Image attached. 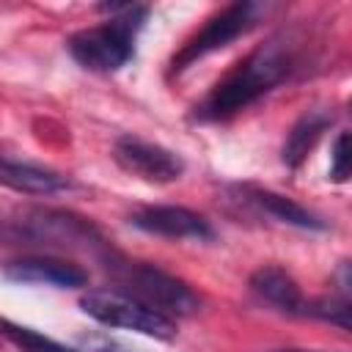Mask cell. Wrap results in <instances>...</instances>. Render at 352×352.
<instances>
[{
    "instance_id": "12",
    "label": "cell",
    "mask_w": 352,
    "mask_h": 352,
    "mask_svg": "<svg viewBox=\"0 0 352 352\" xmlns=\"http://www.w3.org/2000/svg\"><path fill=\"white\" fill-rule=\"evenodd\" d=\"M0 187H8L14 192H25V195H55V192L72 190L74 184L69 176H60L50 168L8 160L0 154Z\"/></svg>"
},
{
    "instance_id": "16",
    "label": "cell",
    "mask_w": 352,
    "mask_h": 352,
    "mask_svg": "<svg viewBox=\"0 0 352 352\" xmlns=\"http://www.w3.org/2000/svg\"><path fill=\"white\" fill-rule=\"evenodd\" d=\"M330 179L344 184L349 179V132H338L330 151Z\"/></svg>"
},
{
    "instance_id": "9",
    "label": "cell",
    "mask_w": 352,
    "mask_h": 352,
    "mask_svg": "<svg viewBox=\"0 0 352 352\" xmlns=\"http://www.w3.org/2000/svg\"><path fill=\"white\" fill-rule=\"evenodd\" d=\"M3 278L22 286H52V289H82L88 272L66 258L55 256H22L3 264Z\"/></svg>"
},
{
    "instance_id": "13",
    "label": "cell",
    "mask_w": 352,
    "mask_h": 352,
    "mask_svg": "<svg viewBox=\"0 0 352 352\" xmlns=\"http://www.w3.org/2000/svg\"><path fill=\"white\" fill-rule=\"evenodd\" d=\"M333 121H336V116L322 110V107H314V110L302 113L286 135V143H283V151H280L283 165L286 168H300L305 162V157L314 151V146L319 143V138L333 126Z\"/></svg>"
},
{
    "instance_id": "14",
    "label": "cell",
    "mask_w": 352,
    "mask_h": 352,
    "mask_svg": "<svg viewBox=\"0 0 352 352\" xmlns=\"http://www.w3.org/2000/svg\"><path fill=\"white\" fill-rule=\"evenodd\" d=\"M0 336L14 344L19 352H82V349H74V346H66V344H58L41 333H36L33 327H25V324H16L6 316H0Z\"/></svg>"
},
{
    "instance_id": "6",
    "label": "cell",
    "mask_w": 352,
    "mask_h": 352,
    "mask_svg": "<svg viewBox=\"0 0 352 352\" xmlns=\"http://www.w3.org/2000/svg\"><path fill=\"white\" fill-rule=\"evenodd\" d=\"M80 308L82 314H88L91 319L107 324V327H118V330H132L140 336H151L160 341H170L176 336V322L157 314L154 308L138 302L135 297L118 292V289H91L80 297Z\"/></svg>"
},
{
    "instance_id": "11",
    "label": "cell",
    "mask_w": 352,
    "mask_h": 352,
    "mask_svg": "<svg viewBox=\"0 0 352 352\" xmlns=\"http://www.w3.org/2000/svg\"><path fill=\"white\" fill-rule=\"evenodd\" d=\"M248 286L261 302H267L270 308H275L280 314H289V316H305L308 314V300L302 297L297 280L278 264L258 267L250 275Z\"/></svg>"
},
{
    "instance_id": "8",
    "label": "cell",
    "mask_w": 352,
    "mask_h": 352,
    "mask_svg": "<svg viewBox=\"0 0 352 352\" xmlns=\"http://www.w3.org/2000/svg\"><path fill=\"white\" fill-rule=\"evenodd\" d=\"M129 223L151 236L162 239H195V242H212L214 228L212 223L184 206H140L129 214Z\"/></svg>"
},
{
    "instance_id": "7",
    "label": "cell",
    "mask_w": 352,
    "mask_h": 352,
    "mask_svg": "<svg viewBox=\"0 0 352 352\" xmlns=\"http://www.w3.org/2000/svg\"><path fill=\"white\" fill-rule=\"evenodd\" d=\"M113 160L121 170L148 184H170V182H179L184 173V160L176 151L160 143L140 140L135 135H121L116 140Z\"/></svg>"
},
{
    "instance_id": "1",
    "label": "cell",
    "mask_w": 352,
    "mask_h": 352,
    "mask_svg": "<svg viewBox=\"0 0 352 352\" xmlns=\"http://www.w3.org/2000/svg\"><path fill=\"white\" fill-rule=\"evenodd\" d=\"M300 69V52L297 41L286 33H278L258 44L248 58H242L223 80L212 85L206 99L195 107L198 121H226L242 110H248L253 102H258L264 94L278 88L280 82L292 80V74Z\"/></svg>"
},
{
    "instance_id": "10",
    "label": "cell",
    "mask_w": 352,
    "mask_h": 352,
    "mask_svg": "<svg viewBox=\"0 0 352 352\" xmlns=\"http://www.w3.org/2000/svg\"><path fill=\"white\" fill-rule=\"evenodd\" d=\"M231 190L239 195L236 201H242L245 206L256 209L258 214H267L275 223L294 226V228H302V231H324L327 228V223L319 214H314L311 209L300 206L297 201H292L286 195H278V192L261 190V187H250V184H236Z\"/></svg>"
},
{
    "instance_id": "4",
    "label": "cell",
    "mask_w": 352,
    "mask_h": 352,
    "mask_svg": "<svg viewBox=\"0 0 352 352\" xmlns=\"http://www.w3.org/2000/svg\"><path fill=\"white\" fill-rule=\"evenodd\" d=\"M0 242L8 245H44L63 250H82L99 258L113 245L85 217L63 209H25L11 217H0Z\"/></svg>"
},
{
    "instance_id": "5",
    "label": "cell",
    "mask_w": 352,
    "mask_h": 352,
    "mask_svg": "<svg viewBox=\"0 0 352 352\" xmlns=\"http://www.w3.org/2000/svg\"><path fill=\"white\" fill-rule=\"evenodd\" d=\"M270 11V6L264 3H253V0H236V3H228L226 8H220L214 16L206 19V25L190 38L182 44V50L170 58L168 63V74H182L184 69H190L195 60L228 47L231 41H236L239 36H245L248 30H253L261 16Z\"/></svg>"
},
{
    "instance_id": "17",
    "label": "cell",
    "mask_w": 352,
    "mask_h": 352,
    "mask_svg": "<svg viewBox=\"0 0 352 352\" xmlns=\"http://www.w3.org/2000/svg\"><path fill=\"white\" fill-rule=\"evenodd\" d=\"M275 352H316V349H275Z\"/></svg>"
},
{
    "instance_id": "15",
    "label": "cell",
    "mask_w": 352,
    "mask_h": 352,
    "mask_svg": "<svg viewBox=\"0 0 352 352\" xmlns=\"http://www.w3.org/2000/svg\"><path fill=\"white\" fill-rule=\"evenodd\" d=\"M349 297H322V300H308V314L314 319L330 322L341 330H349Z\"/></svg>"
},
{
    "instance_id": "2",
    "label": "cell",
    "mask_w": 352,
    "mask_h": 352,
    "mask_svg": "<svg viewBox=\"0 0 352 352\" xmlns=\"http://www.w3.org/2000/svg\"><path fill=\"white\" fill-rule=\"evenodd\" d=\"M96 261L102 264V270L116 283L113 289L135 297L138 302L154 308L157 314H162L173 322L182 319V316H192L201 308V297L182 278L160 270L157 264L126 258L113 248L104 250Z\"/></svg>"
},
{
    "instance_id": "3",
    "label": "cell",
    "mask_w": 352,
    "mask_h": 352,
    "mask_svg": "<svg viewBox=\"0 0 352 352\" xmlns=\"http://www.w3.org/2000/svg\"><path fill=\"white\" fill-rule=\"evenodd\" d=\"M99 11H107L110 19L72 33L66 47H69V55L82 69L110 74L135 58V38L148 19V8L113 3V6H99Z\"/></svg>"
}]
</instances>
